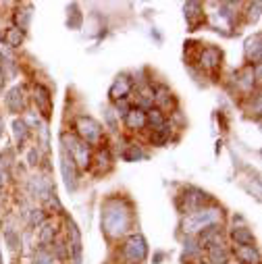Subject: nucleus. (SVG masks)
I'll list each match as a JSON object with an SVG mask.
<instances>
[{
	"mask_svg": "<svg viewBox=\"0 0 262 264\" xmlns=\"http://www.w3.org/2000/svg\"><path fill=\"white\" fill-rule=\"evenodd\" d=\"M36 104L40 108V113L44 117H50V111H52V98H50V92L44 87V85H36Z\"/></svg>",
	"mask_w": 262,
	"mask_h": 264,
	"instance_id": "9",
	"label": "nucleus"
},
{
	"mask_svg": "<svg viewBox=\"0 0 262 264\" xmlns=\"http://www.w3.org/2000/svg\"><path fill=\"white\" fill-rule=\"evenodd\" d=\"M5 181H7V173H5V164L0 162V185H5Z\"/></svg>",
	"mask_w": 262,
	"mask_h": 264,
	"instance_id": "36",
	"label": "nucleus"
},
{
	"mask_svg": "<svg viewBox=\"0 0 262 264\" xmlns=\"http://www.w3.org/2000/svg\"><path fill=\"white\" fill-rule=\"evenodd\" d=\"M77 131H79V136L83 138L85 144H96L98 140H100V134H102L100 125L90 117H79L77 119Z\"/></svg>",
	"mask_w": 262,
	"mask_h": 264,
	"instance_id": "5",
	"label": "nucleus"
},
{
	"mask_svg": "<svg viewBox=\"0 0 262 264\" xmlns=\"http://www.w3.org/2000/svg\"><path fill=\"white\" fill-rule=\"evenodd\" d=\"M146 154H144V150L140 148V146H136V144H131L125 152H123V158L127 160V162H134V160H140V158H144Z\"/></svg>",
	"mask_w": 262,
	"mask_h": 264,
	"instance_id": "24",
	"label": "nucleus"
},
{
	"mask_svg": "<svg viewBox=\"0 0 262 264\" xmlns=\"http://www.w3.org/2000/svg\"><path fill=\"white\" fill-rule=\"evenodd\" d=\"M60 171H62L64 185H67L69 191H73L77 185V173H75V162L71 160L67 150H60Z\"/></svg>",
	"mask_w": 262,
	"mask_h": 264,
	"instance_id": "6",
	"label": "nucleus"
},
{
	"mask_svg": "<svg viewBox=\"0 0 262 264\" xmlns=\"http://www.w3.org/2000/svg\"><path fill=\"white\" fill-rule=\"evenodd\" d=\"M246 56L252 62H258L260 60V34H256L254 38H250L246 42Z\"/></svg>",
	"mask_w": 262,
	"mask_h": 264,
	"instance_id": "20",
	"label": "nucleus"
},
{
	"mask_svg": "<svg viewBox=\"0 0 262 264\" xmlns=\"http://www.w3.org/2000/svg\"><path fill=\"white\" fill-rule=\"evenodd\" d=\"M146 123H150L154 129H158V127L165 125V119H162V113L158 108H152L146 113Z\"/></svg>",
	"mask_w": 262,
	"mask_h": 264,
	"instance_id": "25",
	"label": "nucleus"
},
{
	"mask_svg": "<svg viewBox=\"0 0 262 264\" xmlns=\"http://www.w3.org/2000/svg\"><path fill=\"white\" fill-rule=\"evenodd\" d=\"M54 254H56V258H67V250H64V246L62 244H54Z\"/></svg>",
	"mask_w": 262,
	"mask_h": 264,
	"instance_id": "33",
	"label": "nucleus"
},
{
	"mask_svg": "<svg viewBox=\"0 0 262 264\" xmlns=\"http://www.w3.org/2000/svg\"><path fill=\"white\" fill-rule=\"evenodd\" d=\"M69 27L71 29H79L81 27V13H79V9H77V5H71L69 7Z\"/></svg>",
	"mask_w": 262,
	"mask_h": 264,
	"instance_id": "26",
	"label": "nucleus"
},
{
	"mask_svg": "<svg viewBox=\"0 0 262 264\" xmlns=\"http://www.w3.org/2000/svg\"><path fill=\"white\" fill-rule=\"evenodd\" d=\"M44 221H46V216H44L42 210H31V216H29V223H31V225L36 227V225H42Z\"/></svg>",
	"mask_w": 262,
	"mask_h": 264,
	"instance_id": "31",
	"label": "nucleus"
},
{
	"mask_svg": "<svg viewBox=\"0 0 262 264\" xmlns=\"http://www.w3.org/2000/svg\"><path fill=\"white\" fill-rule=\"evenodd\" d=\"M15 19H17V23L21 25L19 29H21V31H25V29L29 27V19H31V13H29V11H19V13L15 15Z\"/></svg>",
	"mask_w": 262,
	"mask_h": 264,
	"instance_id": "29",
	"label": "nucleus"
},
{
	"mask_svg": "<svg viewBox=\"0 0 262 264\" xmlns=\"http://www.w3.org/2000/svg\"><path fill=\"white\" fill-rule=\"evenodd\" d=\"M148 256V244L142 235H131L123 248V260L127 264H138Z\"/></svg>",
	"mask_w": 262,
	"mask_h": 264,
	"instance_id": "4",
	"label": "nucleus"
},
{
	"mask_svg": "<svg viewBox=\"0 0 262 264\" xmlns=\"http://www.w3.org/2000/svg\"><path fill=\"white\" fill-rule=\"evenodd\" d=\"M0 134H3V117H0Z\"/></svg>",
	"mask_w": 262,
	"mask_h": 264,
	"instance_id": "37",
	"label": "nucleus"
},
{
	"mask_svg": "<svg viewBox=\"0 0 262 264\" xmlns=\"http://www.w3.org/2000/svg\"><path fill=\"white\" fill-rule=\"evenodd\" d=\"M208 260L212 264H229V252L223 244H216V246H210L208 248Z\"/></svg>",
	"mask_w": 262,
	"mask_h": 264,
	"instance_id": "16",
	"label": "nucleus"
},
{
	"mask_svg": "<svg viewBox=\"0 0 262 264\" xmlns=\"http://www.w3.org/2000/svg\"><path fill=\"white\" fill-rule=\"evenodd\" d=\"M129 225H131V214H129V210H127L121 202L113 200V202H108V204L104 206V212H102V229H104L106 235H111V237H121L125 231L129 229Z\"/></svg>",
	"mask_w": 262,
	"mask_h": 264,
	"instance_id": "1",
	"label": "nucleus"
},
{
	"mask_svg": "<svg viewBox=\"0 0 262 264\" xmlns=\"http://www.w3.org/2000/svg\"><path fill=\"white\" fill-rule=\"evenodd\" d=\"M154 102H156L160 108H167V106L173 104V98H171V92H169L167 85H158V87L154 90Z\"/></svg>",
	"mask_w": 262,
	"mask_h": 264,
	"instance_id": "18",
	"label": "nucleus"
},
{
	"mask_svg": "<svg viewBox=\"0 0 262 264\" xmlns=\"http://www.w3.org/2000/svg\"><path fill=\"white\" fill-rule=\"evenodd\" d=\"M13 134H15L17 146L25 144V140H27V136H29V127H27V123L21 121V119H15V121H13Z\"/></svg>",
	"mask_w": 262,
	"mask_h": 264,
	"instance_id": "21",
	"label": "nucleus"
},
{
	"mask_svg": "<svg viewBox=\"0 0 262 264\" xmlns=\"http://www.w3.org/2000/svg\"><path fill=\"white\" fill-rule=\"evenodd\" d=\"M29 191H31V195L42 197V200H48L50 195H54V187L46 177H31L29 179Z\"/></svg>",
	"mask_w": 262,
	"mask_h": 264,
	"instance_id": "8",
	"label": "nucleus"
},
{
	"mask_svg": "<svg viewBox=\"0 0 262 264\" xmlns=\"http://www.w3.org/2000/svg\"><path fill=\"white\" fill-rule=\"evenodd\" d=\"M27 158H29V164H38V162H36V160H38V150H36V148L29 150V156H27Z\"/></svg>",
	"mask_w": 262,
	"mask_h": 264,
	"instance_id": "34",
	"label": "nucleus"
},
{
	"mask_svg": "<svg viewBox=\"0 0 262 264\" xmlns=\"http://www.w3.org/2000/svg\"><path fill=\"white\" fill-rule=\"evenodd\" d=\"M221 218V210L216 208H200L191 212L185 221H183V231L185 233H198V231H204L210 225H216Z\"/></svg>",
	"mask_w": 262,
	"mask_h": 264,
	"instance_id": "2",
	"label": "nucleus"
},
{
	"mask_svg": "<svg viewBox=\"0 0 262 264\" xmlns=\"http://www.w3.org/2000/svg\"><path fill=\"white\" fill-rule=\"evenodd\" d=\"M169 136H171L169 127H167V125H162V127L154 129V134H152V144H154V146H165L167 140H169Z\"/></svg>",
	"mask_w": 262,
	"mask_h": 264,
	"instance_id": "23",
	"label": "nucleus"
},
{
	"mask_svg": "<svg viewBox=\"0 0 262 264\" xmlns=\"http://www.w3.org/2000/svg\"><path fill=\"white\" fill-rule=\"evenodd\" d=\"M129 87H131V83H129V79L127 77H117L115 79V83L111 85V98L117 102V100H123V98L129 94Z\"/></svg>",
	"mask_w": 262,
	"mask_h": 264,
	"instance_id": "13",
	"label": "nucleus"
},
{
	"mask_svg": "<svg viewBox=\"0 0 262 264\" xmlns=\"http://www.w3.org/2000/svg\"><path fill=\"white\" fill-rule=\"evenodd\" d=\"M34 262H36V264H52V254L46 252V250H38Z\"/></svg>",
	"mask_w": 262,
	"mask_h": 264,
	"instance_id": "30",
	"label": "nucleus"
},
{
	"mask_svg": "<svg viewBox=\"0 0 262 264\" xmlns=\"http://www.w3.org/2000/svg\"><path fill=\"white\" fill-rule=\"evenodd\" d=\"M183 9H185V19H187V23L193 31L195 27H198V21L202 19V5L200 3H187Z\"/></svg>",
	"mask_w": 262,
	"mask_h": 264,
	"instance_id": "14",
	"label": "nucleus"
},
{
	"mask_svg": "<svg viewBox=\"0 0 262 264\" xmlns=\"http://www.w3.org/2000/svg\"><path fill=\"white\" fill-rule=\"evenodd\" d=\"M117 108H119V115H123V117L129 113V104H127L125 98H123V100H117Z\"/></svg>",
	"mask_w": 262,
	"mask_h": 264,
	"instance_id": "32",
	"label": "nucleus"
},
{
	"mask_svg": "<svg viewBox=\"0 0 262 264\" xmlns=\"http://www.w3.org/2000/svg\"><path fill=\"white\" fill-rule=\"evenodd\" d=\"M125 125L129 129H144L146 127V113L142 108H129L125 115Z\"/></svg>",
	"mask_w": 262,
	"mask_h": 264,
	"instance_id": "11",
	"label": "nucleus"
},
{
	"mask_svg": "<svg viewBox=\"0 0 262 264\" xmlns=\"http://www.w3.org/2000/svg\"><path fill=\"white\" fill-rule=\"evenodd\" d=\"M69 235H71V256L75 260V264L81 262V237H79V231H77V225L75 223H69Z\"/></svg>",
	"mask_w": 262,
	"mask_h": 264,
	"instance_id": "12",
	"label": "nucleus"
},
{
	"mask_svg": "<svg viewBox=\"0 0 262 264\" xmlns=\"http://www.w3.org/2000/svg\"><path fill=\"white\" fill-rule=\"evenodd\" d=\"M98 160H100V167H106V164H108V154L100 152V154H98Z\"/></svg>",
	"mask_w": 262,
	"mask_h": 264,
	"instance_id": "35",
	"label": "nucleus"
},
{
	"mask_svg": "<svg viewBox=\"0 0 262 264\" xmlns=\"http://www.w3.org/2000/svg\"><path fill=\"white\" fill-rule=\"evenodd\" d=\"M40 241L46 246V244H54V229L50 225H44L42 233H40Z\"/></svg>",
	"mask_w": 262,
	"mask_h": 264,
	"instance_id": "28",
	"label": "nucleus"
},
{
	"mask_svg": "<svg viewBox=\"0 0 262 264\" xmlns=\"http://www.w3.org/2000/svg\"><path fill=\"white\" fill-rule=\"evenodd\" d=\"M0 264H3V258H0Z\"/></svg>",
	"mask_w": 262,
	"mask_h": 264,
	"instance_id": "38",
	"label": "nucleus"
},
{
	"mask_svg": "<svg viewBox=\"0 0 262 264\" xmlns=\"http://www.w3.org/2000/svg\"><path fill=\"white\" fill-rule=\"evenodd\" d=\"M21 42H23V31L19 27H11L7 34H5V44L7 46L17 48V46H21Z\"/></svg>",
	"mask_w": 262,
	"mask_h": 264,
	"instance_id": "22",
	"label": "nucleus"
},
{
	"mask_svg": "<svg viewBox=\"0 0 262 264\" xmlns=\"http://www.w3.org/2000/svg\"><path fill=\"white\" fill-rule=\"evenodd\" d=\"M183 202H185V212H195V210H200L204 204H206V200H208V193H204L202 189H195V187H189L183 195Z\"/></svg>",
	"mask_w": 262,
	"mask_h": 264,
	"instance_id": "7",
	"label": "nucleus"
},
{
	"mask_svg": "<svg viewBox=\"0 0 262 264\" xmlns=\"http://www.w3.org/2000/svg\"><path fill=\"white\" fill-rule=\"evenodd\" d=\"M5 239H7V246L15 252L17 248H19V244H21V239H19V235L15 233V229H7L5 231Z\"/></svg>",
	"mask_w": 262,
	"mask_h": 264,
	"instance_id": "27",
	"label": "nucleus"
},
{
	"mask_svg": "<svg viewBox=\"0 0 262 264\" xmlns=\"http://www.w3.org/2000/svg\"><path fill=\"white\" fill-rule=\"evenodd\" d=\"M200 62H202L204 69H216L219 62H221V52L216 48H206L200 56Z\"/></svg>",
	"mask_w": 262,
	"mask_h": 264,
	"instance_id": "17",
	"label": "nucleus"
},
{
	"mask_svg": "<svg viewBox=\"0 0 262 264\" xmlns=\"http://www.w3.org/2000/svg\"><path fill=\"white\" fill-rule=\"evenodd\" d=\"M237 256H239L242 264H258V262H260L258 250H256V248H250V246H239Z\"/></svg>",
	"mask_w": 262,
	"mask_h": 264,
	"instance_id": "19",
	"label": "nucleus"
},
{
	"mask_svg": "<svg viewBox=\"0 0 262 264\" xmlns=\"http://www.w3.org/2000/svg\"><path fill=\"white\" fill-rule=\"evenodd\" d=\"M7 108L11 113H21L25 108V98H23V90L21 87H13L7 94Z\"/></svg>",
	"mask_w": 262,
	"mask_h": 264,
	"instance_id": "10",
	"label": "nucleus"
},
{
	"mask_svg": "<svg viewBox=\"0 0 262 264\" xmlns=\"http://www.w3.org/2000/svg\"><path fill=\"white\" fill-rule=\"evenodd\" d=\"M231 237L237 241V246H250V248L256 246V237L252 235V231L246 229V227H235L231 231Z\"/></svg>",
	"mask_w": 262,
	"mask_h": 264,
	"instance_id": "15",
	"label": "nucleus"
},
{
	"mask_svg": "<svg viewBox=\"0 0 262 264\" xmlns=\"http://www.w3.org/2000/svg\"><path fill=\"white\" fill-rule=\"evenodd\" d=\"M62 150H67V154L71 156V160L77 164L79 169H88V164H90V148L85 142L69 136V134H64L62 136Z\"/></svg>",
	"mask_w": 262,
	"mask_h": 264,
	"instance_id": "3",
	"label": "nucleus"
}]
</instances>
